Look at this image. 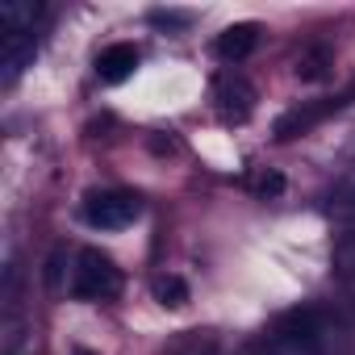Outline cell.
Wrapping results in <instances>:
<instances>
[{"mask_svg": "<svg viewBox=\"0 0 355 355\" xmlns=\"http://www.w3.org/2000/svg\"><path fill=\"white\" fill-rule=\"evenodd\" d=\"M71 293H76L80 301H109V297H117V293H121V272H117V263H113L105 251L84 247V251L76 255Z\"/></svg>", "mask_w": 355, "mask_h": 355, "instance_id": "6da1fadb", "label": "cell"}, {"mask_svg": "<svg viewBox=\"0 0 355 355\" xmlns=\"http://www.w3.org/2000/svg\"><path fill=\"white\" fill-rule=\"evenodd\" d=\"M138 214H142V201L138 193H125V189H101L84 197V222L96 230H125L138 222Z\"/></svg>", "mask_w": 355, "mask_h": 355, "instance_id": "7a4b0ae2", "label": "cell"}, {"mask_svg": "<svg viewBox=\"0 0 355 355\" xmlns=\"http://www.w3.org/2000/svg\"><path fill=\"white\" fill-rule=\"evenodd\" d=\"M34 55H38V42L34 34H5L0 38V84H17L26 67H34Z\"/></svg>", "mask_w": 355, "mask_h": 355, "instance_id": "3957f363", "label": "cell"}, {"mask_svg": "<svg viewBox=\"0 0 355 355\" xmlns=\"http://www.w3.org/2000/svg\"><path fill=\"white\" fill-rule=\"evenodd\" d=\"M218 109H222L226 121L251 117V109H255V88H251L247 80H239V76H222V80H218Z\"/></svg>", "mask_w": 355, "mask_h": 355, "instance_id": "277c9868", "label": "cell"}, {"mask_svg": "<svg viewBox=\"0 0 355 355\" xmlns=\"http://www.w3.org/2000/svg\"><path fill=\"white\" fill-rule=\"evenodd\" d=\"M134 67H138V51H134L130 42H113V46H105L101 59H96V76H101L105 84H121V80H130Z\"/></svg>", "mask_w": 355, "mask_h": 355, "instance_id": "5b68a950", "label": "cell"}, {"mask_svg": "<svg viewBox=\"0 0 355 355\" xmlns=\"http://www.w3.org/2000/svg\"><path fill=\"white\" fill-rule=\"evenodd\" d=\"M255 46H259V26H251V21L226 26V30L218 34V55H222V59H230V63L247 59Z\"/></svg>", "mask_w": 355, "mask_h": 355, "instance_id": "8992f818", "label": "cell"}, {"mask_svg": "<svg viewBox=\"0 0 355 355\" xmlns=\"http://www.w3.org/2000/svg\"><path fill=\"white\" fill-rule=\"evenodd\" d=\"M46 13L42 0H5L0 5V26L5 34H34V21Z\"/></svg>", "mask_w": 355, "mask_h": 355, "instance_id": "52a82bcc", "label": "cell"}, {"mask_svg": "<svg viewBox=\"0 0 355 355\" xmlns=\"http://www.w3.org/2000/svg\"><path fill=\"white\" fill-rule=\"evenodd\" d=\"M338 105H343V101H330V105H313V109H293V113H284V117L276 121V138H280V142L297 138V134H301V130H309L326 109H338Z\"/></svg>", "mask_w": 355, "mask_h": 355, "instance_id": "ba28073f", "label": "cell"}, {"mask_svg": "<svg viewBox=\"0 0 355 355\" xmlns=\"http://www.w3.org/2000/svg\"><path fill=\"white\" fill-rule=\"evenodd\" d=\"M155 301L167 305V309H180V305L189 301V284H184L180 276H159V280H155Z\"/></svg>", "mask_w": 355, "mask_h": 355, "instance_id": "9c48e42d", "label": "cell"}, {"mask_svg": "<svg viewBox=\"0 0 355 355\" xmlns=\"http://www.w3.org/2000/svg\"><path fill=\"white\" fill-rule=\"evenodd\" d=\"M326 63H330V55H326L322 46H313V51H305V55L297 59V76H301V80H318V76H326Z\"/></svg>", "mask_w": 355, "mask_h": 355, "instance_id": "30bf717a", "label": "cell"}, {"mask_svg": "<svg viewBox=\"0 0 355 355\" xmlns=\"http://www.w3.org/2000/svg\"><path fill=\"white\" fill-rule=\"evenodd\" d=\"M334 268L343 276H355V230H347L338 243H334Z\"/></svg>", "mask_w": 355, "mask_h": 355, "instance_id": "8fae6325", "label": "cell"}, {"mask_svg": "<svg viewBox=\"0 0 355 355\" xmlns=\"http://www.w3.org/2000/svg\"><path fill=\"white\" fill-rule=\"evenodd\" d=\"M255 193H259V197H280V193H284V175H280V171H263L259 180H255Z\"/></svg>", "mask_w": 355, "mask_h": 355, "instance_id": "7c38bea8", "label": "cell"}, {"mask_svg": "<svg viewBox=\"0 0 355 355\" xmlns=\"http://www.w3.org/2000/svg\"><path fill=\"white\" fill-rule=\"evenodd\" d=\"M351 205H355V180H351Z\"/></svg>", "mask_w": 355, "mask_h": 355, "instance_id": "4fadbf2b", "label": "cell"}]
</instances>
